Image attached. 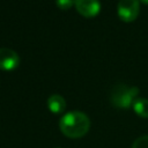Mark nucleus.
Segmentation results:
<instances>
[{"label":"nucleus","mask_w":148,"mask_h":148,"mask_svg":"<svg viewBox=\"0 0 148 148\" xmlns=\"http://www.w3.org/2000/svg\"><path fill=\"white\" fill-rule=\"evenodd\" d=\"M59 127L64 135L77 139L86 135L90 128L88 116L81 111H71L65 113L59 120Z\"/></svg>","instance_id":"f257e3e1"},{"label":"nucleus","mask_w":148,"mask_h":148,"mask_svg":"<svg viewBox=\"0 0 148 148\" xmlns=\"http://www.w3.org/2000/svg\"><path fill=\"white\" fill-rule=\"evenodd\" d=\"M138 94L139 88L128 87L124 83H118L112 88L110 92V101L111 104L118 109H128L136 99Z\"/></svg>","instance_id":"f03ea898"},{"label":"nucleus","mask_w":148,"mask_h":148,"mask_svg":"<svg viewBox=\"0 0 148 148\" xmlns=\"http://www.w3.org/2000/svg\"><path fill=\"white\" fill-rule=\"evenodd\" d=\"M140 12V0H119L117 5V14L124 22L134 21Z\"/></svg>","instance_id":"7ed1b4c3"},{"label":"nucleus","mask_w":148,"mask_h":148,"mask_svg":"<svg viewBox=\"0 0 148 148\" xmlns=\"http://www.w3.org/2000/svg\"><path fill=\"white\" fill-rule=\"evenodd\" d=\"M74 6L77 13L87 18L95 17L101 10L99 0H74Z\"/></svg>","instance_id":"20e7f679"},{"label":"nucleus","mask_w":148,"mask_h":148,"mask_svg":"<svg viewBox=\"0 0 148 148\" xmlns=\"http://www.w3.org/2000/svg\"><path fill=\"white\" fill-rule=\"evenodd\" d=\"M20 64L18 54L8 47L0 49V69L1 71H13Z\"/></svg>","instance_id":"39448f33"},{"label":"nucleus","mask_w":148,"mask_h":148,"mask_svg":"<svg viewBox=\"0 0 148 148\" xmlns=\"http://www.w3.org/2000/svg\"><path fill=\"white\" fill-rule=\"evenodd\" d=\"M47 108L53 113H61L66 109V101L60 95H51L47 98Z\"/></svg>","instance_id":"423d86ee"},{"label":"nucleus","mask_w":148,"mask_h":148,"mask_svg":"<svg viewBox=\"0 0 148 148\" xmlns=\"http://www.w3.org/2000/svg\"><path fill=\"white\" fill-rule=\"evenodd\" d=\"M132 108L139 117L148 118V99L147 98H136L133 102Z\"/></svg>","instance_id":"0eeeda50"},{"label":"nucleus","mask_w":148,"mask_h":148,"mask_svg":"<svg viewBox=\"0 0 148 148\" xmlns=\"http://www.w3.org/2000/svg\"><path fill=\"white\" fill-rule=\"evenodd\" d=\"M132 148H148V135H142L138 138L133 142Z\"/></svg>","instance_id":"6e6552de"},{"label":"nucleus","mask_w":148,"mask_h":148,"mask_svg":"<svg viewBox=\"0 0 148 148\" xmlns=\"http://www.w3.org/2000/svg\"><path fill=\"white\" fill-rule=\"evenodd\" d=\"M56 3L61 10H67L74 5V0H56Z\"/></svg>","instance_id":"1a4fd4ad"},{"label":"nucleus","mask_w":148,"mask_h":148,"mask_svg":"<svg viewBox=\"0 0 148 148\" xmlns=\"http://www.w3.org/2000/svg\"><path fill=\"white\" fill-rule=\"evenodd\" d=\"M141 2H143V3H146V5H148V0H140Z\"/></svg>","instance_id":"9d476101"},{"label":"nucleus","mask_w":148,"mask_h":148,"mask_svg":"<svg viewBox=\"0 0 148 148\" xmlns=\"http://www.w3.org/2000/svg\"><path fill=\"white\" fill-rule=\"evenodd\" d=\"M58 148H59V147H58Z\"/></svg>","instance_id":"9b49d317"}]
</instances>
